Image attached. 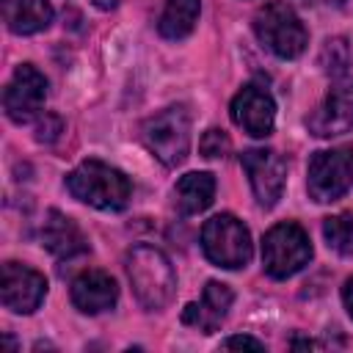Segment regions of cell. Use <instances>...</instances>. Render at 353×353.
<instances>
[{"mask_svg":"<svg viewBox=\"0 0 353 353\" xmlns=\"http://www.w3.org/2000/svg\"><path fill=\"white\" fill-rule=\"evenodd\" d=\"M141 141L163 165H179L190 152V113L185 105H171L149 116L141 127Z\"/></svg>","mask_w":353,"mask_h":353,"instance_id":"obj_4","label":"cell"},{"mask_svg":"<svg viewBox=\"0 0 353 353\" xmlns=\"http://www.w3.org/2000/svg\"><path fill=\"white\" fill-rule=\"evenodd\" d=\"M221 347H251V350H265V342L254 339V336H229L221 342Z\"/></svg>","mask_w":353,"mask_h":353,"instance_id":"obj_23","label":"cell"},{"mask_svg":"<svg viewBox=\"0 0 353 353\" xmlns=\"http://www.w3.org/2000/svg\"><path fill=\"white\" fill-rule=\"evenodd\" d=\"M119 301V287L105 270H83L72 281V303L83 314H99L113 309Z\"/></svg>","mask_w":353,"mask_h":353,"instance_id":"obj_14","label":"cell"},{"mask_svg":"<svg viewBox=\"0 0 353 353\" xmlns=\"http://www.w3.org/2000/svg\"><path fill=\"white\" fill-rule=\"evenodd\" d=\"M232 121L237 127H243V132L254 135V138H268L273 132V121H276V102L270 97V91L259 83H248L237 91V97L232 99Z\"/></svg>","mask_w":353,"mask_h":353,"instance_id":"obj_12","label":"cell"},{"mask_svg":"<svg viewBox=\"0 0 353 353\" xmlns=\"http://www.w3.org/2000/svg\"><path fill=\"white\" fill-rule=\"evenodd\" d=\"M234 292L229 290V284L223 281H207L201 301L199 303H188L182 309V323L201 331V334H212L221 328V323L226 320L229 309H232Z\"/></svg>","mask_w":353,"mask_h":353,"instance_id":"obj_13","label":"cell"},{"mask_svg":"<svg viewBox=\"0 0 353 353\" xmlns=\"http://www.w3.org/2000/svg\"><path fill=\"white\" fill-rule=\"evenodd\" d=\"M41 245L55 259H72V256L88 251V240L80 232V226L69 215H63L58 210H50L47 212V221L41 226Z\"/></svg>","mask_w":353,"mask_h":353,"instance_id":"obj_15","label":"cell"},{"mask_svg":"<svg viewBox=\"0 0 353 353\" xmlns=\"http://www.w3.org/2000/svg\"><path fill=\"white\" fill-rule=\"evenodd\" d=\"M320 66L325 74H331L334 80L336 77H345L347 66H350V47L345 39H328L323 52H320Z\"/></svg>","mask_w":353,"mask_h":353,"instance_id":"obj_20","label":"cell"},{"mask_svg":"<svg viewBox=\"0 0 353 353\" xmlns=\"http://www.w3.org/2000/svg\"><path fill=\"white\" fill-rule=\"evenodd\" d=\"M212 196H215V176L210 171H190L179 176L174 188V201L182 215L204 212L212 204Z\"/></svg>","mask_w":353,"mask_h":353,"instance_id":"obj_17","label":"cell"},{"mask_svg":"<svg viewBox=\"0 0 353 353\" xmlns=\"http://www.w3.org/2000/svg\"><path fill=\"white\" fill-rule=\"evenodd\" d=\"M323 3H342V0H323Z\"/></svg>","mask_w":353,"mask_h":353,"instance_id":"obj_25","label":"cell"},{"mask_svg":"<svg viewBox=\"0 0 353 353\" xmlns=\"http://www.w3.org/2000/svg\"><path fill=\"white\" fill-rule=\"evenodd\" d=\"M199 149H201V154H204V157L215 160V157H223V154L232 149V141H229V135H226L223 130L212 127V130H207V132L201 135Z\"/></svg>","mask_w":353,"mask_h":353,"instance_id":"obj_21","label":"cell"},{"mask_svg":"<svg viewBox=\"0 0 353 353\" xmlns=\"http://www.w3.org/2000/svg\"><path fill=\"white\" fill-rule=\"evenodd\" d=\"M66 188L77 201L97 210H124L132 196L130 179L119 168L94 157L83 160L74 171H69Z\"/></svg>","mask_w":353,"mask_h":353,"instance_id":"obj_2","label":"cell"},{"mask_svg":"<svg viewBox=\"0 0 353 353\" xmlns=\"http://www.w3.org/2000/svg\"><path fill=\"white\" fill-rule=\"evenodd\" d=\"M44 99H47V80H44V74L33 63L17 66L14 77L8 80L6 91H3L6 116L14 124H25V121H30V119H36L41 113Z\"/></svg>","mask_w":353,"mask_h":353,"instance_id":"obj_9","label":"cell"},{"mask_svg":"<svg viewBox=\"0 0 353 353\" xmlns=\"http://www.w3.org/2000/svg\"><path fill=\"white\" fill-rule=\"evenodd\" d=\"M312 259V240L309 234L292 223H276L268 229L262 240V268L273 279H290L298 270H303Z\"/></svg>","mask_w":353,"mask_h":353,"instance_id":"obj_6","label":"cell"},{"mask_svg":"<svg viewBox=\"0 0 353 353\" xmlns=\"http://www.w3.org/2000/svg\"><path fill=\"white\" fill-rule=\"evenodd\" d=\"M201 251L218 268H226V270L245 268L254 254L251 232L240 218L229 212L212 215L201 226Z\"/></svg>","mask_w":353,"mask_h":353,"instance_id":"obj_5","label":"cell"},{"mask_svg":"<svg viewBox=\"0 0 353 353\" xmlns=\"http://www.w3.org/2000/svg\"><path fill=\"white\" fill-rule=\"evenodd\" d=\"M323 234L328 248L342 256H353V212H339L323 221Z\"/></svg>","mask_w":353,"mask_h":353,"instance_id":"obj_19","label":"cell"},{"mask_svg":"<svg viewBox=\"0 0 353 353\" xmlns=\"http://www.w3.org/2000/svg\"><path fill=\"white\" fill-rule=\"evenodd\" d=\"M306 127L317 138H331L353 130V80L350 77H336L331 83L325 99L306 119Z\"/></svg>","mask_w":353,"mask_h":353,"instance_id":"obj_10","label":"cell"},{"mask_svg":"<svg viewBox=\"0 0 353 353\" xmlns=\"http://www.w3.org/2000/svg\"><path fill=\"white\" fill-rule=\"evenodd\" d=\"M353 185V146H334L314 152L306 171V190L314 201L328 204L347 193Z\"/></svg>","mask_w":353,"mask_h":353,"instance_id":"obj_7","label":"cell"},{"mask_svg":"<svg viewBox=\"0 0 353 353\" xmlns=\"http://www.w3.org/2000/svg\"><path fill=\"white\" fill-rule=\"evenodd\" d=\"M342 301H345L347 314L353 317V279H347V281H345V287H342Z\"/></svg>","mask_w":353,"mask_h":353,"instance_id":"obj_24","label":"cell"},{"mask_svg":"<svg viewBox=\"0 0 353 353\" xmlns=\"http://www.w3.org/2000/svg\"><path fill=\"white\" fill-rule=\"evenodd\" d=\"M47 295V279L19 262H6L0 276V301L14 314H30Z\"/></svg>","mask_w":353,"mask_h":353,"instance_id":"obj_11","label":"cell"},{"mask_svg":"<svg viewBox=\"0 0 353 353\" xmlns=\"http://www.w3.org/2000/svg\"><path fill=\"white\" fill-rule=\"evenodd\" d=\"M240 165L248 174L251 190L259 207L270 210L279 204L287 182V163L276 149H245L240 154Z\"/></svg>","mask_w":353,"mask_h":353,"instance_id":"obj_8","label":"cell"},{"mask_svg":"<svg viewBox=\"0 0 353 353\" xmlns=\"http://www.w3.org/2000/svg\"><path fill=\"white\" fill-rule=\"evenodd\" d=\"M3 22L11 33L30 36L52 22L50 0H3Z\"/></svg>","mask_w":353,"mask_h":353,"instance_id":"obj_16","label":"cell"},{"mask_svg":"<svg viewBox=\"0 0 353 353\" xmlns=\"http://www.w3.org/2000/svg\"><path fill=\"white\" fill-rule=\"evenodd\" d=\"M199 11H201V0H165V8L157 22L160 36L171 41L190 36L199 22Z\"/></svg>","mask_w":353,"mask_h":353,"instance_id":"obj_18","label":"cell"},{"mask_svg":"<svg viewBox=\"0 0 353 353\" xmlns=\"http://www.w3.org/2000/svg\"><path fill=\"white\" fill-rule=\"evenodd\" d=\"M254 33L273 55L284 61L298 58L309 44V33L301 17L284 0H270L254 14Z\"/></svg>","mask_w":353,"mask_h":353,"instance_id":"obj_3","label":"cell"},{"mask_svg":"<svg viewBox=\"0 0 353 353\" xmlns=\"http://www.w3.org/2000/svg\"><path fill=\"white\" fill-rule=\"evenodd\" d=\"M61 132H63V121L52 113H44V119H39V124H36V141H41V143H52Z\"/></svg>","mask_w":353,"mask_h":353,"instance_id":"obj_22","label":"cell"},{"mask_svg":"<svg viewBox=\"0 0 353 353\" xmlns=\"http://www.w3.org/2000/svg\"><path fill=\"white\" fill-rule=\"evenodd\" d=\"M127 276L138 303L149 312L163 309L176 290V273L171 259L154 245H135L127 254Z\"/></svg>","mask_w":353,"mask_h":353,"instance_id":"obj_1","label":"cell"}]
</instances>
